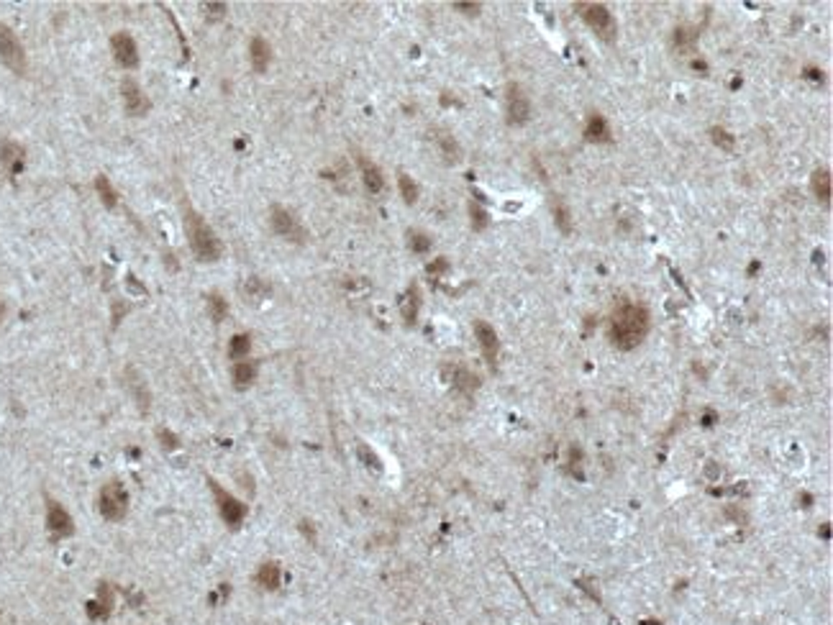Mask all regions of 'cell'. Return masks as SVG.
Masks as SVG:
<instances>
[{
    "instance_id": "obj_24",
    "label": "cell",
    "mask_w": 833,
    "mask_h": 625,
    "mask_svg": "<svg viewBox=\"0 0 833 625\" xmlns=\"http://www.w3.org/2000/svg\"><path fill=\"white\" fill-rule=\"evenodd\" d=\"M95 190H98V195H100V200H103L105 208H116V203H119V195H116L111 180H108L105 174H98V177H95Z\"/></svg>"
},
{
    "instance_id": "obj_21",
    "label": "cell",
    "mask_w": 833,
    "mask_h": 625,
    "mask_svg": "<svg viewBox=\"0 0 833 625\" xmlns=\"http://www.w3.org/2000/svg\"><path fill=\"white\" fill-rule=\"evenodd\" d=\"M418 308H421L418 287L411 285V287H408V293L403 295V300H400V310H403V318L408 321V323H415V318H418Z\"/></svg>"
},
{
    "instance_id": "obj_8",
    "label": "cell",
    "mask_w": 833,
    "mask_h": 625,
    "mask_svg": "<svg viewBox=\"0 0 833 625\" xmlns=\"http://www.w3.org/2000/svg\"><path fill=\"white\" fill-rule=\"evenodd\" d=\"M111 49H113V59L123 67V70H134L139 64V47L131 33L121 31L111 39Z\"/></svg>"
},
{
    "instance_id": "obj_16",
    "label": "cell",
    "mask_w": 833,
    "mask_h": 625,
    "mask_svg": "<svg viewBox=\"0 0 833 625\" xmlns=\"http://www.w3.org/2000/svg\"><path fill=\"white\" fill-rule=\"evenodd\" d=\"M810 187H813V195L818 198L820 206H831V172L828 169H816L813 180H810Z\"/></svg>"
},
{
    "instance_id": "obj_18",
    "label": "cell",
    "mask_w": 833,
    "mask_h": 625,
    "mask_svg": "<svg viewBox=\"0 0 833 625\" xmlns=\"http://www.w3.org/2000/svg\"><path fill=\"white\" fill-rule=\"evenodd\" d=\"M231 377H234V385L238 389H246L257 380V364L254 362H246V359L244 362H236L234 369H231Z\"/></svg>"
},
{
    "instance_id": "obj_5",
    "label": "cell",
    "mask_w": 833,
    "mask_h": 625,
    "mask_svg": "<svg viewBox=\"0 0 833 625\" xmlns=\"http://www.w3.org/2000/svg\"><path fill=\"white\" fill-rule=\"evenodd\" d=\"M208 482H211V492H213L215 505H218V513H221L223 523H226L229 528H238L246 518V505L241 502V500L234 497V495H229L223 487H218L213 479H208Z\"/></svg>"
},
{
    "instance_id": "obj_11",
    "label": "cell",
    "mask_w": 833,
    "mask_h": 625,
    "mask_svg": "<svg viewBox=\"0 0 833 625\" xmlns=\"http://www.w3.org/2000/svg\"><path fill=\"white\" fill-rule=\"evenodd\" d=\"M270 223H272V231H275L277 236L290 238V241H300L303 238L300 223L295 221V215L290 213V210H285V208H280V206L272 208Z\"/></svg>"
},
{
    "instance_id": "obj_38",
    "label": "cell",
    "mask_w": 833,
    "mask_h": 625,
    "mask_svg": "<svg viewBox=\"0 0 833 625\" xmlns=\"http://www.w3.org/2000/svg\"><path fill=\"white\" fill-rule=\"evenodd\" d=\"M3 313H6V305H3V300H0V321H3Z\"/></svg>"
},
{
    "instance_id": "obj_32",
    "label": "cell",
    "mask_w": 833,
    "mask_h": 625,
    "mask_svg": "<svg viewBox=\"0 0 833 625\" xmlns=\"http://www.w3.org/2000/svg\"><path fill=\"white\" fill-rule=\"evenodd\" d=\"M554 218H556V226H559V231H562V233H572L570 208L559 203V206H556V210H554Z\"/></svg>"
},
{
    "instance_id": "obj_6",
    "label": "cell",
    "mask_w": 833,
    "mask_h": 625,
    "mask_svg": "<svg viewBox=\"0 0 833 625\" xmlns=\"http://www.w3.org/2000/svg\"><path fill=\"white\" fill-rule=\"evenodd\" d=\"M577 10H579V16H582V21H585L590 29H595L600 36L611 39L613 31H616V21H613L611 10L605 8L603 3H579Z\"/></svg>"
},
{
    "instance_id": "obj_20",
    "label": "cell",
    "mask_w": 833,
    "mask_h": 625,
    "mask_svg": "<svg viewBox=\"0 0 833 625\" xmlns=\"http://www.w3.org/2000/svg\"><path fill=\"white\" fill-rule=\"evenodd\" d=\"M257 582L264 587V589H277L280 582H282V571L275 562H264L257 571Z\"/></svg>"
},
{
    "instance_id": "obj_3",
    "label": "cell",
    "mask_w": 833,
    "mask_h": 625,
    "mask_svg": "<svg viewBox=\"0 0 833 625\" xmlns=\"http://www.w3.org/2000/svg\"><path fill=\"white\" fill-rule=\"evenodd\" d=\"M98 510L103 515L105 520L119 523L126 518L128 513V492L121 482H108L103 484V490L98 495Z\"/></svg>"
},
{
    "instance_id": "obj_36",
    "label": "cell",
    "mask_w": 833,
    "mask_h": 625,
    "mask_svg": "<svg viewBox=\"0 0 833 625\" xmlns=\"http://www.w3.org/2000/svg\"><path fill=\"white\" fill-rule=\"evenodd\" d=\"M449 270V261L441 256V259H436L434 264H429V275L431 277H438V275H444V272Z\"/></svg>"
},
{
    "instance_id": "obj_2",
    "label": "cell",
    "mask_w": 833,
    "mask_h": 625,
    "mask_svg": "<svg viewBox=\"0 0 833 625\" xmlns=\"http://www.w3.org/2000/svg\"><path fill=\"white\" fill-rule=\"evenodd\" d=\"M185 233H188V244H190L192 254L200 261H215L221 256V241L195 210H185Z\"/></svg>"
},
{
    "instance_id": "obj_37",
    "label": "cell",
    "mask_w": 833,
    "mask_h": 625,
    "mask_svg": "<svg viewBox=\"0 0 833 625\" xmlns=\"http://www.w3.org/2000/svg\"><path fill=\"white\" fill-rule=\"evenodd\" d=\"M454 8H459L461 13H472V16H477V13H480V3H454Z\"/></svg>"
},
{
    "instance_id": "obj_7",
    "label": "cell",
    "mask_w": 833,
    "mask_h": 625,
    "mask_svg": "<svg viewBox=\"0 0 833 625\" xmlns=\"http://www.w3.org/2000/svg\"><path fill=\"white\" fill-rule=\"evenodd\" d=\"M47 530L52 533V539H67L75 533V523H72V515L64 510L56 500L47 497Z\"/></svg>"
},
{
    "instance_id": "obj_35",
    "label": "cell",
    "mask_w": 833,
    "mask_h": 625,
    "mask_svg": "<svg viewBox=\"0 0 833 625\" xmlns=\"http://www.w3.org/2000/svg\"><path fill=\"white\" fill-rule=\"evenodd\" d=\"M159 438H162V443H165V449H177V446H180V441H177V435H175V433H169L167 428H162V431H159Z\"/></svg>"
},
{
    "instance_id": "obj_31",
    "label": "cell",
    "mask_w": 833,
    "mask_h": 625,
    "mask_svg": "<svg viewBox=\"0 0 833 625\" xmlns=\"http://www.w3.org/2000/svg\"><path fill=\"white\" fill-rule=\"evenodd\" d=\"M469 218H472V229H475V231H484V229H487V223H490V215L484 213V210L477 206V203H472V206H469Z\"/></svg>"
},
{
    "instance_id": "obj_26",
    "label": "cell",
    "mask_w": 833,
    "mask_h": 625,
    "mask_svg": "<svg viewBox=\"0 0 833 625\" xmlns=\"http://www.w3.org/2000/svg\"><path fill=\"white\" fill-rule=\"evenodd\" d=\"M695 41H698V31L690 29V26H680V29L675 31V44H677V49H682V52H690V49L695 47Z\"/></svg>"
},
{
    "instance_id": "obj_34",
    "label": "cell",
    "mask_w": 833,
    "mask_h": 625,
    "mask_svg": "<svg viewBox=\"0 0 833 625\" xmlns=\"http://www.w3.org/2000/svg\"><path fill=\"white\" fill-rule=\"evenodd\" d=\"M359 456H362V459H365V464H367V467L377 469V472H380V469H382L380 459H377V456H374V454L369 452V449H367V446H359Z\"/></svg>"
},
{
    "instance_id": "obj_19",
    "label": "cell",
    "mask_w": 833,
    "mask_h": 625,
    "mask_svg": "<svg viewBox=\"0 0 833 625\" xmlns=\"http://www.w3.org/2000/svg\"><path fill=\"white\" fill-rule=\"evenodd\" d=\"M585 136H588V141H595V144H603V141H611V128H608V123H605L603 116H590L588 126H585Z\"/></svg>"
},
{
    "instance_id": "obj_12",
    "label": "cell",
    "mask_w": 833,
    "mask_h": 625,
    "mask_svg": "<svg viewBox=\"0 0 833 625\" xmlns=\"http://www.w3.org/2000/svg\"><path fill=\"white\" fill-rule=\"evenodd\" d=\"M113 602H116L113 587L108 585V582H100V587H98V594H95V600H90V602H88V617H90V620H105V617H111Z\"/></svg>"
},
{
    "instance_id": "obj_10",
    "label": "cell",
    "mask_w": 833,
    "mask_h": 625,
    "mask_svg": "<svg viewBox=\"0 0 833 625\" xmlns=\"http://www.w3.org/2000/svg\"><path fill=\"white\" fill-rule=\"evenodd\" d=\"M121 93H123V103H126L128 116H144L151 108L149 98L144 95L142 85L134 77H126L121 82Z\"/></svg>"
},
{
    "instance_id": "obj_13",
    "label": "cell",
    "mask_w": 833,
    "mask_h": 625,
    "mask_svg": "<svg viewBox=\"0 0 833 625\" xmlns=\"http://www.w3.org/2000/svg\"><path fill=\"white\" fill-rule=\"evenodd\" d=\"M475 336H477V341H480V348H482L484 359H487L490 364H495V359H498V348H500V341H498V333H495V328H492L490 323H484V321H477V323H475Z\"/></svg>"
},
{
    "instance_id": "obj_27",
    "label": "cell",
    "mask_w": 833,
    "mask_h": 625,
    "mask_svg": "<svg viewBox=\"0 0 833 625\" xmlns=\"http://www.w3.org/2000/svg\"><path fill=\"white\" fill-rule=\"evenodd\" d=\"M397 185H400V195H403V200L408 203V206H413V203L418 200V185L411 180V174L400 172V177H397Z\"/></svg>"
},
{
    "instance_id": "obj_33",
    "label": "cell",
    "mask_w": 833,
    "mask_h": 625,
    "mask_svg": "<svg viewBox=\"0 0 833 625\" xmlns=\"http://www.w3.org/2000/svg\"><path fill=\"white\" fill-rule=\"evenodd\" d=\"M206 10H208V21L215 24V21H221L226 16V3H206Z\"/></svg>"
},
{
    "instance_id": "obj_1",
    "label": "cell",
    "mask_w": 833,
    "mask_h": 625,
    "mask_svg": "<svg viewBox=\"0 0 833 625\" xmlns=\"http://www.w3.org/2000/svg\"><path fill=\"white\" fill-rule=\"evenodd\" d=\"M649 333V310L636 302L620 305L611 318V341L620 351H631Z\"/></svg>"
},
{
    "instance_id": "obj_15",
    "label": "cell",
    "mask_w": 833,
    "mask_h": 625,
    "mask_svg": "<svg viewBox=\"0 0 833 625\" xmlns=\"http://www.w3.org/2000/svg\"><path fill=\"white\" fill-rule=\"evenodd\" d=\"M249 56H252V67H254V72L264 75V72H267V67H270V62H272L270 44H267L262 36H254V39H252V44H249Z\"/></svg>"
},
{
    "instance_id": "obj_25",
    "label": "cell",
    "mask_w": 833,
    "mask_h": 625,
    "mask_svg": "<svg viewBox=\"0 0 833 625\" xmlns=\"http://www.w3.org/2000/svg\"><path fill=\"white\" fill-rule=\"evenodd\" d=\"M208 313H211V318H213L215 323H221L223 318L229 316V305H226V300L218 293L208 295Z\"/></svg>"
},
{
    "instance_id": "obj_29",
    "label": "cell",
    "mask_w": 833,
    "mask_h": 625,
    "mask_svg": "<svg viewBox=\"0 0 833 625\" xmlns=\"http://www.w3.org/2000/svg\"><path fill=\"white\" fill-rule=\"evenodd\" d=\"M408 244L415 254H429L431 252V236H426L423 231H411L408 233Z\"/></svg>"
},
{
    "instance_id": "obj_30",
    "label": "cell",
    "mask_w": 833,
    "mask_h": 625,
    "mask_svg": "<svg viewBox=\"0 0 833 625\" xmlns=\"http://www.w3.org/2000/svg\"><path fill=\"white\" fill-rule=\"evenodd\" d=\"M452 385L459 389H472L475 387V374H469L461 366H452Z\"/></svg>"
},
{
    "instance_id": "obj_9",
    "label": "cell",
    "mask_w": 833,
    "mask_h": 625,
    "mask_svg": "<svg viewBox=\"0 0 833 625\" xmlns=\"http://www.w3.org/2000/svg\"><path fill=\"white\" fill-rule=\"evenodd\" d=\"M531 118V100L518 85H510L508 90V123L510 126H526Z\"/></svg>"
},
{
    "instance_id": "obj_23",
    "label": "cell",
    "mask_w": 833,
    "mask_h": 625,
    "mask_svg": "<svg viewBox=\"0 0 833 625\" xmlns=\"http://www.w3.org/2000/svg\"><path fill=\"white\" fill-rule=\"evenodd\" d=\"M249 351H252V339L246 333H236L229 344V356L234 362H244L246 356H249Z\"/></svg>"
},
{
    "instance_id": "obj_14",
    "label": "cell",
    "mask_w": 833,
    "mask_h": 625,
    "mask_svg": "<svg viewBox=\"0 0 833 625\" xmlns=\"http://www.w3.org/2000/svg\"><path fill=\"white\" fill-rule=\"evenodd\" d=\"M0 162H3V167H6L10 174H21V169H24V164H26L24 146L16 141H3L0 144Z\"/></svg>"
},
{
    "instance_id": "obj_28",
    "label": "cell",
    "mask_w": 833,
    "mask_h": 625,
    "mask_svg": "<svg viewBox=\"0 0 833 625\" xmlns=\"http://www.w3.org/2000/svg\"><path fill=\"white\" fill-rule=\"evenodd\" d=\"M710 139H713V144L718 146V149L728 151V154L733 151V146H736V139H733V134H728L726 128H713V131H710Z\"/></svg>"
},
{
    "instance_id": "obj_17",
    "label": "cell",
    "mask_w": 833,
    "mask_h": 625,
    "mask_svg": "<svg viewBox=\"0 0 833 625\" xmlns=\"http://www.w3.org/2000/svg\"><path fill=\"white\" fill-rule=\"evenodd\" d=\"M359 169H362V183H365L367 190L372 192V195L382 192V187H385V177H382L380 169H377L372 162H367L365 157H359Z\"/></svg>"
},
{
    "instance_id": "obj_4",
    "label": "cell",
    "mask_w": 833,
    "mask_h": 625,
    "mask_svg": "<svg viewBox=\"0 0 833 625\" xmlns=\"http://www.w3.org/2000/svg\"><path fill=\"white\" fill-rule=\"evenodd\" d=\"M0 62L6 64L10 72L24 75L26 72V52L21 47V41L6 24H0Z\"/></svg>"
},
{
    "instance_id": "obj_22",
    "label": "cell",
    "mask_w": 833,
    "mask_h": 625,
    "mask_svg": "<svg viewBox=\"0 0 833 625\" xmlns=\"http://www.w3.org/2000/svg\"><path fill=\"white\" fill-rule=\"evenodd\" d=\"M436 139H438V149H441L446 162L457 164V162L461 159V149H459V144H457V139H454L452 134H446V131L444 134H438Z\"/></svg>"
}]
</instances>
